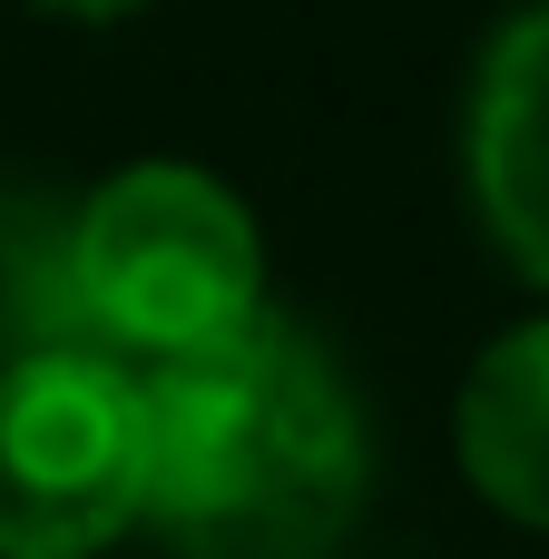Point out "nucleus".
Wrapping results in <instances>:
<instances>
[{"mask_svg": "<svg viewBox=\"0 0 549 559\" xmlns=\"http://www.w3.org/2000/svg\"><path fill=\"white\" fill-rule=\"evenodd\" d=\"M138 423H147L138 521H157L187 559H314L363 501L354 393L275 314L236 324L226 344L147 364Z\"/></svg>", "mask_w": 549, "mask_h": 559, "instance_id": "1", "label": "nucleus"}, {"mask_svg": "<svg viewBox=\"0 0 549 559\" xmlns=\"http://www.w3.org/2000/svg\"><path fill=\"white\" fill-rule=\"evenodd\" d=\"M69 305L98 334V354H196L226 344L236 324L265 314V255H255V216L236 206V187H216L206 167L147 157L128 177H108L79 206L69 236Z\"/></svg>", "mask_w": 549, "mask_h": 559, "instance_id": "2", "label": "nucleus"}, {"mask_svg": "<svg viewBox=\"0 0 549 559\" xmlns=\"http://www.w3.org/2000/svg\"><path fill=\"white\" fill-rule=\"evenodd\" d=\"M147 491L138 373L98 344H39L0 373V559H98Z\"/></svg>", "mask_w": 549, "mask_h": 559, "instance_id": "3", "label": "nucleus"}, {"mask_svg": "<svg viewBox=\"0 0 549 559\" xmlns=\"http://www.w3.org/2000/svg\"><path fill=\"white\" fill-rule=\"evenodd\" d=\"M472 197L501 255L549 285V0H530L472 88Z\"/></svg>", "mask_w": 549, "mask_h": 559, "instance_id": "4", "label": "nucleus"}, {"mask_svg": "<svg viewBox=\"0 0 549 559\" xmlns=\"http://www.w3.org/2000/svg\"><path fill=\"white\" fill-rule=\"evenodd\" d=\"M462 472L481 481L491 511L549 531V314L540 324H511L472 383H462Z\"/></svg>", "mask_w": 549, "mask_h": 559, "instance_id": "5", "label": "nucleus"}, {"mask_svg": "<svg viewBox=\"0 0 549 559\" xmlns=\"http://www.w3.org/2000/svg\"><path fill=\"white\" fill-rule=\"evenodd\" d=\"M39 10H59V20H128V10H147V0H39Z\"/></svg>", "mask_w": 549, "mask_h": 559, "instance_id": "6", "label": "nucleus"}]
</instances>
